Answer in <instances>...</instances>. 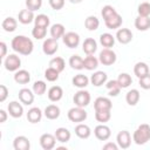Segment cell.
Returning <instances> with one entry per match:
<instances>
[{"label":"cell","instance_id":"1","mask_svg":"<svg viewBox=\"0 0 150 150\" xmlns=\"http://www.w3.org/2000/svg\"><path fill=\"white\" fill-rule=\"evenodd\" d=\"M11 47L14 52L21 54V55H29L33 53L34 49V45L33 41L25 36V35H16L12 39L11 42Z\"/></svg>","mask_w":150,"mask_h":150},{"label":"cell","instance_id":"2","mask_svg":"<svg viewBox=\"0 0 150 150\" xmlns=\"http://www.w3.org/2000/svg\"><path fill=\"white\" fill-rule=\"evenodd\" d=\"M132 141L137 145H143L150 141V125L143 123L137 127V129L132 134Z\"/></svg>","mask_w":150,"mask_h":150},{"label":"cell","instance_id":"3","mask_svg":"<svg viewBox=\"0 0 150 150\" xmlns=\"http://www.w3.org/2000/svg\"><path fill=\"white\" fill-rule=\"evenodd\" d=\"M67 116H68V120L70 122H74V123H81V122H84L87 120V111L84 110V108L82 107H74V108H70L67 112Z\"/></svg>","mask_w":150,"mask_h":150},{"label":"cell","instance_id":"4","mask_svg":"<svg viewBox=\"0 0 150 150\" xmlns=\"http://www.w3.org/2000/svg\"><path fill=\"white\" fill-rule=\"evenodd\" d=\"M117 60V56H116V53L110 49V48H103L101 52H100V55H98V61L103 64V66H111L116 62Z\"/></svg>","mask_w":150,"mask_h":150},{"label":"cell","instance_id":"5","mask_svg":"<svg viewBox=\"0 0 150 150\" xmlns=\"http://www.w3.org/2000/svg\"><path fill=\"white\" fill-rule=\"evenodd\" d=\"M90 100H91L90 93L84 90V89H80L79 91H76L74 97H73V101H74L75 105L82 107V108H86L90 103Z\"/></svg>","mask_w":150,"mask_h":150},{"label":"cell","instance_id":"6","mask_svg":"<svg viewBox=\"0 0 150 150\" xmlns=\"http://www.w3.org/2000/svg\"><path fill=\"white\" fill-rule=\"evenodd\" d=\"M4 66L8 71H16L21 67V59L16 54H9L4 61Z\"/></svg>","mask_w":150,"mask_h":150},{"label":"cell","instance_id":"7","mask_svg":"<svg viewBox=\"0 0 150 150\" xmlns=\"http://www.w3.org/2000/svg\"><path fill=\"white\" fill-rule=\"evenodd\" d=\"M39 141H40V145H41V148L43 150H52V149H54L55 145H56V142H57L55 135H52V134H48V132L42 134L40 136Z\"/></svg>","mask_w":150,"mask_h":150},{"label":"cell","instance_id":"8","mask_svg":"<svg viewBox=\"0 0 150 150\" xmlns=\"http://www.w3.org/2000/svg\"><path fill=\"white\" fill-rule=\"evenodd\" d=\"M59 50V43H57V40L56 39H53V38H49V39H46L42 43V52L48 55V56H52L54 55L56 52Z\"/></svg>","mask_w":150,"mask_h":150},{"label":"cell","instance_id":"9","mask_svg":"<svg viewBox=\"0 0 150 150\" xmlns=\"http://www.w3.org/2000/svg\"><path fill=\"white\" fill-rule=\"evenodd\" d=\"M94 135L100 141H107L111 136V130H110V128L108 125H105L104 123H101V124H98V125L95 127Z\"/></svg>","mask_w":150,"mask_h":150},{"label":"cell","instance_id":"10","mask_svg":"<svg viewBox=\"0 0 150 150\" xmlns=\"http://www.w3.org/2000/svg\"><path fill=\"white\" fill-rule=\"evenodd\" d=\"M116 143L121 149H128L131 144V135L128 130H122L116 136Z\"/></svg>","mask_w":150,"mask_h":150},{"label":"cell","instance_id":"11","mask_svg":"<svg viewBox=\"0 0 150 150\" xmlns=\"http://www.w3.org/2000/svg\"><path fill=\"white\" fill-rule=\"evenodd\" d=\"M62 41L68 48H76L80 45V35L75 32H67L62 36Z\"/></svg>","mask_w":150,"mask_h":150},{"label":"cell","instance_id":"12","mask_svg":"<svg viewBox=\"0 0 150 150\" xmlns=\"http://www.w3.org/2000/svg\"><path fill=\"white\" fill-rule=\"evenodd\" d=\"M19 101L23 103L25 105H30L34 102V91H32L28 88H22L19 90Z\"/></svg>","mask_w":150,"mask_h":150},{"label":"cell","instance_id":"13","mask_svg":"<svg viewBox=\"0 0 150 150\" xmlns=\"http://www.w3.org/2000/svg\"><path fill=\"white\" fill-rule=\"evenodd\" d=\"M116 40L122 45H128L132 40V33L129 28H120L116 33Z\"/></svg>","mask_w":150,"mask_h":150},{"label":"cell","instance_id":"14","mask_svg":"<svg viewBox=\"0 0 150 150\" xmlns=\"http://www.w3.org/2000/svg\"><path fill=\"white\" fill-rule=\"evenodd\" d=\"M7 111L12 117L19 118V117H21L23 115V107L18 101H12L7 105Z\"/></svg>","mask_w":150,"mask_h":150},{"label":"cell","instance_id":"15","mask_svg":"<svg viewBox=\"0 0 150 150\" xmlns=\"http://www.w3.org/2000/svg\"><path fill=\"white\" fill-rule=\"evenodd\" d=\"M111 108H112V103H111L110 98H108V97L100 96L94 101L95 111H97V110H111Z\"/></svg>","mask_w":150,"mask_h":150},{"label":"cell","instance_id":"16","mask_svg":"<svg viewBox=\"0 0 150 150\" xmlns=\"http://www.w3.org/2000/svg\"><path fill=\"white\" fill-rule=\"evenodd\" d=\"M122 22H123L122 16L118 13H115L114 15H111V16H109V18H107L104 20V25L109 29H117V28H120L122 26Z\"/></svg>","mask_w":150,"mask_h":150},{"label":"cell","instance_id":"17","mask_svg":"<svg viewBox=\"0 0 150 150\" xmlns=\"http://www.w3.org/2000/svg\"><path fill=\"white\" fill-rule=\"evenodd\" d=\"M107 81H108V75H107V73H104L102 70H97L90 76V83L95 87H101Z\"/></svg>","mask_w":150,"mask_h":150},{"label":"cell","instance_id":"18","mask_svg":"<svg viewBox=\"0 0 150 150\" xmlns=\"http://www.w3.org/2000/svg\"><path fill=\"white\" fill-rule=\"evenodd\" d=\"M34 19H35L34 12L30 11V9H28V8L21 9V11L19 12V14H18V20H19V22L22 23V25H29L30 22L34 21Z\"/></svg>","mask_w":150,"mask_h":150},{"label":"cell","instance_id":"19","mask_svg":"<svg viewBox=\"0 0 150 150\" xmlns=\"http://www.w3.org/2000/svg\"><path fill=\"white\" fill-rule=\"evenodd\" d=\"M13 148L15 150H29L30 142L26 136H16L13 141Z\"/></svg>","mask_w":150,"mask_h":150},{"label":"cell","instance_id":"20","mask_svg":"<svg viewBox=\"0 0 150 150\" xmlns=\"http://www.w3.org/2000/svg\"><path fill=\"white\" fill-rule=\"evenodd\" d=\"M82 49L87 55H94L97 50V42L93 38H87L82 43Z\"/></svg>","mask_w":150,"mask_h":150},{"label":"cell","instance_id":"21","mask_svg":"<svg viewBox=\"0 0 150 150\" xmlns=\"http://www.w3.org/2000/svg\"><path fill=\"white\" fill-rule=\"evenodd\" d=\"M47 96L49 98V101L52 102H57L62 98L63 96V89L60 87V86H53L48 89V93H47Z\"/></svg>","mask_w":150,"mask_h":150},{"label":"cell","instance_id":"22","mask_svg":"<svg viewBox=\"0 0 150 150\" xmlns=\"http://www.w3.org/2000/svg\"><path fill=\"white\" fill-rule=\"evenodd\" d=\"M42 115H43V112L41 111V109L39 107H33L27 112V120H28V122L35 124V123H39L41 121Z\"/></svg>","mask_w":150,"mask_h":150},{"label":"cell","instance_id":"23","mask_svg":"<svg viewBox=\"0 0 150 150\" xmlns=\"http://www.w3.org/2000/svg\"><path fill=\"white\" fill-rule=\"evenodd\" d=\"M60 114H61V110L56 104H49L43 110V115L48 120H56L60 117Z\"/></svg>","mask_w":150,"mask_h":150},{"label":"cell","instance_id":"24","mask_svg":"<svg viewBox=\"0 0 150 150\" xmlns=\"http://www.w3.org/2000/svg\"><path fill=\"white\" fill-rule=\"evenodd\" d=\"M75 135H76L79 138L86 139V138H89V137H90L91 130H90L89 125H87V124H84V123H79V124L75 127Z\"/></svg>","mask_w":150,"mask_h":150},{"label":"cell","instance_id":"25","mask_svg":"<svg viewBox=\"0 0 150 150\" xmlns=\"http://www.w3.org/2000/svg\"><path fill=\"white\" fill-rule=\"evenodd\" d=\"M14 81L19 84H26L30 81V74L26 69H19L14 74Z\"/></svg>","mask_w":150,"mask_h":150},{"label":"cell","instance_id":"26","mask_svg":"<svg viewBox=\"0 0 150 150\" xmlns=\"http://www.w3.org/2000/svg\"><path fill=\"white\" fill-rule=\"evenodd\" d=\"M54 135H55L57 142H60V143H67V142H69V139H70V137H71L70 131H69L67 128H63V127L57 128V129L55 130V134H54Z\"/></svg>","mask_w":150,"mask_h":150},{"label":"cell","instance_id":"27","mask_svg":"<svg viewBox=\"0 0 150 150\" xmlns=\"http://www.w3.org/2000/svg\"><path fill=\"white\" fill-rule=\"evenodd\" d=\"M135 27L138 30H142V32L148 30L150 28V18L149 16H141V15H138L135 19Z\"/></svg>","mask_w":150,"mask_h":150},{"label":"cell","instance_id":"28","mask_svg":"<svg viewBox=\"0 0 150 150\" xmlns=\"http://www.w3.org/2000/svg\"><path fill=\"white\" fill-rule=\"evenodd\" d=\"M89 81H90V80H89L86 75H83V74H77V75H75V76L73 77L71 83H73L74 87H77V88H80V89H84V88L89 84Z\"/></svg>","mask_w":150,"mask_h":150},{"label":"cell","instance_id":"29","mask_svg":"<svg viewBox=\"0 0 150 150\" xmlns=\"http://www.w3.org/2000/svg\"><path fill=\"white\" fill-rule=\"evenodd\" d=\"M105 87H107V89H108V94H109V96H112V97L117 96V95L120 94L121 89H122L121 86L118 84L117 80H110V81H107V82H105Z\"/></svg>","mask_w":150,"mask_h":150},{"label":"cell","instance_id":"30","mask_svg":"<svg viewBox=\"0 0 150 150\" xmlns=\"http://www.w3.org/2000/svg\"><path fill=\"white\" fill-rule=\"evenodd\" d=\"M66 34V28L62 23H54L50 27V36L53 39L59 40L60 38H62Z\"/></svg>","mask_w":150,"mask_h":150},{"label":"cell","instance_id":"31","mask_svg":"<svg viewBox=\"0 0 150 150\" xmlns=\"http://www.w3.org/2000/svg\"><path fill=\"white\" fill-rule=\"evenodd\" d=\"M149 73H150L149 66H148L145 62H137V63L134 66V74H135L138 79L145 76V75L149 74Z\"/></svg>","mask_w":150,"mask_h":150},{"label":"cell","instance_id":"32","mask_svg":"<svg viewBox=\"0 0 150 150\" xmlns=\"http://www.w3.org/2000/svg\"><path fill=\"white\" fill-rule=\"evenodd\" d=\"M139 98H141V94H139V91H138L137 89H131V90H129V91L127 93V95H125V101H127V103H128L129 105H132V107L138 103Z\"/></svg>","mask_w":150,"mask_h":150},{"label":"cell","instance_id":"33","mask_svg":"<svg viewBox=\"0 0 150 150\" xmlns=\"http://www.w3.org/2000/svg\"><path fill=\"white\" fill-rule=\"evenodd\" d=\"M1 26H2V28H4L5 32L12 33V32H14V30L16 29V27H18V21H16V19H14V18H12V16H8V18L4 19Z\"/></svg>","mask_w":150,"mask_h":150},{"label":"cell","instance_id":"34","mask_svg":"<svg viewBox=\"0 0 150 150\" xmlns=\"http://www.w3.org/2000/svg\"><path fill=\"white\" fill-rule=\"evenodd\" d=\"M100 43L104 48H111L115 45V36L110 33H103L100 35Z\"/></svg>","mask_w":150,"mask_h":150},{"label":"cell","instance_id":"35","mask_svg":"<svg viewBox=\"0 0 150 150\" xmlns=\"http://www.w3.org/2000/svg\"><path fill=\"white\" fill-rule=\"evenodd\" d=\"M98 59H96L94 55H88L86 59H83V64H84V69L87 70H94L98 67Z\"/></svg>","mask_w":150,"mask_h":150},{"label":"cell","instance_id":"36","mask_svg":"<svg viewBox=\"0 0 150 150\" xmlns=\"http://www.w3.org/2000/svg\"><path fill=\"white\" fill-rule=\"evenodd\" d=\"M84 26L88 30L93 32V30H96L100 26V20L95 16V15H89L87 16V19L84 20Z\"/></svg>","mask_w":150,"mask_h":150},{"label":"cell","instance_id":"37","mask_svg":"<svg viewBox=\"0 0 150 150\" xmlns=\"http://www.w3.org/2000/svg\"><path fill=\"white\" fill-rule=\"evenodd\" d=\"M69 66L75 70H81L84 68L83 59L80 55H71L69 59Z\"/></svg>","mask_w":150,"mask_h":150},{"label":"cell","instance_id":"38","mask_svg":"<svg viewBox=\"0 0 150 150\" xmlns=\"http://www.w3.org/2000/svg\"><path fill=\"white\" fill-rule=\"evenodd\" d=\"M49 67H52V68L56 69L59 73H61V71L64 69V67H66V62H64V60H63L62 57L55 56V57H53V59L49 61Z\"/></svg>","mask_w":150,"mask_h":150},{"label":"cell","instance_id":"39","mask_svg":"<svg viewBox=\"0 0 150 150\" xmlns=\"http://www.w3.org/2000/svg\"><path fill=\"white\" fill-rule=\"evenodd\" d=\"M117 82L121 86V88L123 89V88H128L132 83V79L128 73H121L117 77Z\"/></svg>","mask_w":150,"mask_h":150},{"label":"cell","instance_id":"40","mask_svg":"<svg viewBox=\"0 0 150 150\" xmlns=\"http://www.w3.org/2000/svg\"><path fill=\"white\" fill-rule=\"evenodd\" d=\"M111 110H97L95 111V118L100 123H105L111 118Z\"/></svg>","mask_w":150,"mask_h":150},{"label":"cell","instance_id":"41","mask_svg":"<svg viewBox=\"0 0 150 150\" xmlns=\"http://www.w3.org/2000/svg\"><path fill=\"white\" fill-rule=\"evenodd\" d=\"M34 23H35V26L47 28V27L50 25V19H49V16L46 15V14H39V15L35 16Z\"/></svg>","mask_w":150,"mask_h":150},{"label":"cell","instance_id":"42","mask_svg":"<svg viewBox=\"0 0 150 150\" xmlns=\"http://www.w3.org/2000/svg\"><path fill=\"white\" fill-rule=\"evenodd\" d=\"M46 90H47V84H46L45 81H36V82H34L33 91H34L35 95L41 96V95H43L46 93Z\"/></svg>","mask_w":150,"mask_h":150},{"label":"cell","instance_id":"43","mask_svg":"<svg viewBox=\"0 0 150 150\" xmlns=\"http://www.w3.org/2000/svg\"><path fill=\"white\" fill-rule=\"evenodd\" d=\"M59 74H60V73H59L56 69L52 68V67H48V68L45 70V77H46V80L49 81V82H55V81H57V80H59Z\"/></svg>","mask_w":150,"mask_h":150},{"label":"cell","instance_id":"44","mask_svg":"<svg viewBox=\"0 0 150 150\" xmlns=\"http://www.w3.org/2000/svg\"><path fill=\"white\" fill-rule=\"evenodd\" d=\"M46 34H47V28H45V27L34 26V28L32 29V35L36 40H42L46 36Z\"/></svg>","mask_w":150,"mask_h":150},{"label":"cell","instance_id":"45","mask_svg":"<svg viewBox=\"0 0 150 150\" xmlns=\"http://www.w3.org/2000/svg\"><path fill=\"white\" fill-rule=\"evenodd\" d=\"M137 13L141 16H150V4L149 2H141L137 7Z\"/></svg>","mask_w":150,"mask_h":150},{"label":"cell","instance_id":"46","mask_svg":"<svg viewBox=\"0 0 150 150\" xmlns=\"http://www.w3.org/2000/svg\"><path fill=\"white\" fill-rule=\"evenodd\" d=\"M115 13H117V11H116L112 6H110V5H105V6H103V8H102V11H101V15H102L103 20H105L107 18L114 15Z\"/></svg>","mask_w":150,"mask_h":150},{"label":"cell","instance_id":"47","mask_svg":"<svg viewBox=\"0 0 150 150\" xmlns=\"http://www.w3.org/2000/svg\"><path fill=\"white\" fill-rule=\"evenodd\" d=\"M42 6V0H26V7L33 12L40 9Z\"/></svg>","mask_w":150,"mask_h":150},{"label":"cell","instance_id":"48","mask_svg":"<svg viewBox=\"0 0 150 150\" xmlns=\"http://www.w3.org/2000/svg\"><path fill=\"white\" fill-rule=\"evenodd\" d=\"M138 84L142 89H145V90H149L150 89V73L146 74L145 76L143 77H139L138 79Z\"/></svg>","mask_w":150,"mask_h":150},{"label":"cell","instance_id":"49","mask_svg":"<svg viewBox=\"0 0 150 150\" xmlns=\"http://www.w3.org/2000/svg\"><path fill=\"white\" fill-rule=\"evenodd\" d=\"M48 2L49 6L55 11H60L64 6V0H48Z\"/></svg>","mask_w":150,"mask_h":150},{"label":"cell","instance_id":"50","mask_svg":"<svg viewBox=\"0 0 150 150\" xmlns=\"http://www.w3.org/2000/svg\"><path fill=\"white\" fill-rule=\"evenodd\" d=\"M8 96V89L5 84L0 86V102H4Z\"/></svg>","mask_w":150,"mask_h":150},{"label":"cell","instance_id":"51","mask_svg":"<svg viewBox=\"0 0 150 150\" xmlns=\"http://www.w3.org/2000/svg\"><path fill=\"white\" fill-rule=\"evenodd\" d=\"M103 150H117L118 149V145L117 143H112V142H108L105 143L103 146H102Z\"/></svg>","mask_w":150,"mask_h":150},{"label":"cell","instance_id":"52","mask_svg":"<svg viewBox=\"0 0 150 150\" xmlns=\"http://www.w3.org/2000/svg\"><path fill=\"white\" fill-rule=\"evenodd\" d=\"M0 49H1V52H0V57L4 59V57L6 56V54H7V45H6L4 41L0 42Z\"/></svg>","mask_w":150,"mask_h":150},{"label":"cell","instance_id":"53","mask_svg":"<svg viewBox=\"0 0 150 150\" xmlns=\"http://www.w3.org/2000/svg\"><path fill=\"white\" fill-rule=\"evenodd\" d=\"M0 116H1V118H0V122H1V123L6 122V120H7V112H6L4 109H1V110H0Z\"/></svg>","mask_w":150,"mask_h":150},{"label":"cell","instance_id":"54","mask_svg":"<svg viewBox=\"0 0 150 150\" xmlns=\"http://www.w3.org/2000/svg\"><path fill=\"white\" fill-rule=\"evenodd\" d=\"M69 2H71V4H80V2H82V0H69Z\"/></svg>","mask_w":150,"mask_h":150}]
</instances>
